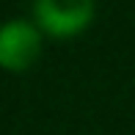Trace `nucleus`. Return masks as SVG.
Here are the masks:
<instances>
[{
	"label": "nucleus",
	"instance_id": "1",
	"mask_svg": "<svg viewBox=\"0 0 135 135\" xmlns=\"http://www.w3.org/2000/svg\"><path fill=\"white\" fill-rule=\"evenodd\" d=\"M94 20V0H33V22L58 39L83 33Z\"/></svg>",
	"mask_w": 135,
	"mask_h": 135
},
{
	"label": "nucleus",
	"instance_id": "2",
	"mask_svg": "<svg viewBox=\"0 0 135 135\" xmlns=\"http://www.w3.org/2000/svg\"><path fill=\"white\" fill-rule=\"evenodd\" d=\"M41 52V30L30 20H8L0 25V66L25 72Z\"/></svg>",
	"mask_w": 135,
	"mask_h": 135
}]
</instances>
